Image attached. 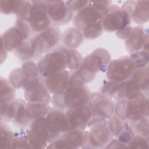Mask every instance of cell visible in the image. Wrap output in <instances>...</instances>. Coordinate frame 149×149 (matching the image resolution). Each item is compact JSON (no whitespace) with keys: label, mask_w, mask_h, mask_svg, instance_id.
<instances>
[{"label":"cell","mask_w":149,"mask_h":149,"mask_svg":"<svg viewBox=\"0 0 149 149\" xmlns=\"http://www.w3.org/2000/svg\"><path fill=\"white\" fill-rule=\"evenodd\" d=\"M111 61L108 50L102 48L95 49L83 59L77 70L70 72L68 87L82 86L91 82L98 72H106Z\"/></svg>","instance_id":"1"},{"label":"cell","mask_w":149,"mask_h":149,"mask_svg":"<svg viewBox=\"0 0 149 149\" xmlns=\"http://www.w3.org/2000/svg\"><path fill=\"white\" fill-rule=\"evenodd\" d=\"M16 17L27 22L32 32L40 33L51 25L46 12L45 1H24Z\"/></svg>","instance_id":"2"},{"label":"cell","mask_w":149,"mask_h":149,"mask_svg":"<svg viewBox=\"0 0 149 149\" xmlns=\"http://www.w3.org/2000/svg\"><path fill=\"white\" fill-rule=\"evenodd\" d=\"M114 113L130 124L148 117V95L145 94L136 98L118 101L115 105Z\"/></svg>","instance_id":"3"},{"label":"cell","mask_w":149,"mask_h":149,"mask_svg":"<svg viewBox=\"0 0 149 149\" xmlns=\"http://www.w3.org/2000/svg\"><path fill=\"white\" fill-rule=\"evenodd\" d=\"M91 93L86 85L68 87L61 93L52 95L51 102L55 107L66 111L88 105Z\"/></svg>","instance_id":"4"},{"label":"cell","mask_w":149,"mask_h":149,"mask_svg":"<svg viewBox=\"0 0 149 149\" xmlns=\"http://www.w3.org/2000/svg\"><path fill=\"white\" fill-rule=\"evenodd\" d=\"M67 48L63 46L54 48L45 54L37 63L42 79L68 69Z\"/></svg>","instance_id":"5"},{"label":"cell","mask_w":149,"mask_h":149,"mask_svg":"<svg viewBox=\"0 0 149 149\" xmlns=\"http://www.w3.org/2000/svg\"><path fill=\"white\" fill-rule=\"evenodd\" d=\"M61 36L59 29L54 25H51L30 38L29 41L33 51L34 59L54 49L61 40Z\"/></svg>","instance_id":"6"},{"label":"cell","mask_w":149,"mask_h":149,"mask_svg":"<svg viewBox=\"0 0 149 149\" xmlns=\"http://www.w3.org/2000/svg\"><path fill=\"white\" fill-rule=\"evenodd\" d=\"M115 103L113 99L100 93H91L88 105L91 111V117L87 127L107 120L114 114Z\"/></svg>","instance_id":"7"},{"label":"cell","mask_w":149,"mask_h":149,"mask_svg":"<svg viewBox=\"0 0 149 149\" xmlns=\"http://www.w3.org/2000/svg\"><path fill=\"white\" fill-rule=\"evenodd\" d=\"M31 33L32 31L27 22L16 18L15 25L1 35V45L7 51H14L30 38Z\"/></svg>","instance_id":"8"},{"label":"cell","mask_w":149,"mask_h":149,"mask_svg":"<svg viewBox=\"0 0 149 149\" xmlns=\"http://www.w3.org/2000/svg\"><path fill=\"white\" fill-rule=\"evenodd\" d=\"M136 69L129 55L123 56L110 61L106 70V76L108 80L122 82L128 79Z\"/></svg>","instance_id":"9"},{"label":"cell","mask_w":149,"mask_h":149,"mask_svg":"<svg viewBox=\"0 0 149 149\" xmlns=\"http://www.w3.org/2000/svg\"><path fill=\"white\" fill-rule=\"evenodd\" d=\"M131 21L129 14L124 9L116 4H111L102 19V24L104 31L116 32L130 26Z\"/></svg>","instance_id":"10"},{"label":"cell","mask_w":149,"mask_h":149,"mask_svg":"<svg viewBox=\"0 0 149 149\" xmlns=\"http://www.w3.org/2000/svg\"><path fill=\"white\" fill-rule=\"evenodd\" d=\"M113 137L107 120L97 123L91 126L89 131H87L86 141L83 148H105Z\"/></svg>","instance_id":"11"},{"label":"cell","mask_w":149,"mask_h":149,"mask_svg":"<svg viewBox=\"0 0 149 149\" xmlns=\"http://www.w3.org/2000/svg\"><path fill=\"white\" fill-rule=\"evenodd\" d=\"M23 89L24 100L27 102L49 104L51 102V94L41 77L29 79Z\"/></svg>","instance_id":"12"},{"label":"cell","mask_w":149,"mask_h":149,"mask_svg":"<svg viewBox=\"0 0 149 149\" xmlns=\"http://www.w3.org/2000/svg\"><path fill=\"white\" fill-rule=\"evenodd\" d=\"M47 14L55 25L69 23L73 17V13L68 9L63 1H45Z\"/></svg>","instance_id":"13"},{"label":"cell","mask_w":149,"mask_h":149,"mask_svg":"<svg viewBox=\"0 0 149 149\" xmlns=\"http://www.w3.org/2000/svg\"><path fill=\"white\" fill-rule=\"evenodd\" d=\"M68 122V130H84L91 117L88 105L65 111ZM67 130V131H68Z\"/></svg>","instance_id":"14"},{"label":"cell","mask_w":149,"mask_h":149,"mask_svg":"<svg viewBox=\"0 0 149 149\" xmlns=\"http://www.w3.org/2000/svg\"><path fill=\"white\" fill-rule=\"evenodd\" d=\"M104 15L89 1L88 5L76 13L73 18V24L81 31L87 26L102 19Z\"/></svg>","instance_id":"15"},{"label":"cell","mask_w":149,"mask_h":149,"mask_svg":"<svg viewBox=\"0 0 149 149\" xmlns=\"http://www.w3.org/2000/svg\"><path fill=\"white\" fill-rule=\"evenodd\" d=\"M148 31L141 26H136L125 40V45L127 51L132 53L140 50L148 52Z\"/></svg>","instance_id":"16"},{"label":"cell","mask_w":149,"mask_h":149,"mask_svg":"<svg viewBox=\"0 0 149 149\" xmlns=\"http://www.w3.org/2000/svg\"><path fill=\"white\" fill-rule=\"evenodd\" d=\"M148 5V1H127L121 8L129 14L131 20L142 24L148 22L149 19Z\"/></svg>","instance_id":"17"},{"label":"cell","mask_w":149,"mask_h":149,"mask_svg":"<svg viewBox=\"0 0 149 149\" xmlns=\"http://www.w3.org/2000/svg\"><path fill=\"white\" fill-rule=\"evenodd\" d=\"M45 119L51 131L58 137L68 129V122L65 111L56 107L50 108Z\"/></svg>","instance_id":"18"},{"label":"cell","mask_w":149,"mask_h":149,"mask_svg":"<svg viewBox=\"0 0 149 149\" xmlns=\"http://www.w3.org/2000/svg\"><path fill=\"white\" fill-rule=\"evenodd\" d=\"M70 72L65 70L42 79L49 93L52 94L61 93L68 87Z\"/></svg>","instance_id":"19"},{"label":"cell","mask_w":149,"mask_h":149,"mask_svg":"<svg viewBox=\"0 0 149 149\" xmlns=\"http://www.w3.org/2000/svg\"><path fill=\"white\" fill-rule=\"evenodd\" d=\"M26 103L21 98L15 99L13 101L12 123L20 128H25L29 126L31 120L26 112Z\"/></svg>","instance_id":"20"},{"label":"cell","mask_w":149,"mask_h":149,"mask_svg":"<svg viewBox=\"0 0 149 149\" xmlns=\"http://www.w3.org/2000/svg\"><path fill=\"white\" fill-rule=\"evenodd\" d=\"M29 129L45 140L48 144L59 138L51 131L45 117L31 120Z\"/></svg>","instance_id":"21"},{"label":"cell","mask_w":149,"mask_h":149,"mask_svg":"<svg viewBox=\"0 0 149 149\" xmlns=\"http://www.w3.org/2000/svg\"><path fill=\"white\" fill-rule=\"evenodd\" d=\"M84 36L82 32L76 27L66 29L61 36L63 47L70 49H75L82 43Z\"/></svg>","instance_id":"22"},{"label":"cell","mask_w":149,"mask_h":149,"mask_svg":"<svg viewBox=\"0 0 149 149\" xmlns=\"http://www.w3.org/2000/svg\"><path fill=\"white\" fill-rule=\"evenodd\" d=\"M87 131L85 130H68L61 136L70 147L71 148H83L86 141Z\"/></svg>","instance_id":"23"},{"label":"cell","mask_w":149,"mask_h":149,"mask_svg":"<svg viewBox=\"0 0 149 149\" xmlns=\"http://www.w3.org/2000/svg\"><path fill=\"white\" fill-rule=\"evenodd\" d=\"M50 108L48 104L26 103V112L31 120L45 117Z\"/></svg>","instance_id":"24"},{"label":"cell","mask_w":149,"mask_h":149,"mask_svg":"<svg viewBox=\"0 0 149 149\" xmlns=\"http://www.w3.org/2000/svg\"><path fill=\"white\" fill-rule=\"evenodd\" d=\"M0 103H8L15 99V88L9 80L1 77L0 83Z\"/></svg>","instance_id":"25"},{"label":"cell","mask_w":149,"mask_h":149,"mask_svg":"<svg viewBox=\"0 0 149 149\" xmlns=\"http://www.w3.org/2000/svg\"><path fill=\"white\" fill-rule=\"evenodd\" d=\"M28 81V78L21 67L14 69L9 76V81L16 88H23Z\"/></svg>","instance_id":"26"},{"label":"cell","mask_w":149,"mask_h":149,"mask_svg":"<svg viewBox=\"0 0 149 149\" xmlns=\"http://www.w3.org/2000/svg\"><path fill=\"white\" fill-rule=\"evenodd\" d=\"M13 133L8 125L3 122L0 123V148H11Z\"/></svg>","instance_id":"27"},{"label":"cell","mask_w":149,"mask_h":149,"mask_svg":"<svg viewBox=\"0 0 149 149\" xmlns=\"http://www.w3.org/2000/svg\"><path fill=\"white\" fill-rule=\"evenodd\" d=\"M109 129L113 136L117 137L125 128L127 122L122 119L115 113L107 120Z\"/></svg>","instance_id":"28"},{"label":"cell","mask_w":149,"mask_h":149,"mask_svg":"<svg viewBox=\"0 0 149 149\" xmlns=\"http://www.w3.org/2000/svg\"><path fill=\"white\" fill-rule=\"evenodd\" d=\"M24 1L1 0L0 1V11L5 15L15 14L19 12Z\"/></svg>","instance_id":"29"},{"label":"cell","mask_w":149,"mask_h":149,"mask_svg":"<svg viewBox=\"0 0 149 149\" xmlns=\"http://www.w3.org/2000/svg\"><path fill=\"white\" fill-rule=\"evenodd\" d=\"M12 148H30L26 130L22 128L19 131L13 133L12 143Z\"/></svg>","instance_id":"30"},{"label":"cell","mask_w":149,"mask_h":149,"mask_svg":"<svg viewBox=\"0 0 149 149\" xmlns=\"http://www.w3.org/2000/svg\"><path fill=\"white\" fill-rule=\"evenodd\" d=\"M103 31L102 20L87 26L81 31L84 37L89 40L98 38L103 33Z\"/></svg>","instance_id":"31"},{"label":"cell","mask_w":149,"mask_h":149,"mask_svg":"<svg viewBox=\"0 0 149 149\" xmlns=\"http://www.w3.org/2000/svg\"><path fill=\"white\" fill-rule=\"evenodd\" d=\"M14 52L17 57L24 62L34 59L32 49L29 40L24 41L19 47L15 49Z\"/></svg>","instance_id":"32"},{"label":"cell","mask_w":149,"mask_h":149,"mask_svg":"<svg viewBox=\"0 0 149 149\" xmlns=\"http://www.w3.org/2000/svg\"><path fill=\"white\" fill-rule=\"evenodd\" d=\"M68 65V69L70 70H76L81 65L83 61V57L80 52L76 49L67 48Z\"/></svg>","instance_id":"33"},{"label":"cell","mask_w":149,"mask_h":149,"mask_svg":"<svg viewBox=\"0 0 149 149\" xmlns=\"http://www.w3.org/2000/svg\"><path fill=\"white\" fill-rule=\"evenodd\" d=\"M28 141L30 146V148H46L48 143L32 132L30 129L26 130Z\"/></svg>","instance_id":"34"},{"label":"cell","mask_w":149,"mask_h":149,"mask_svg":"<svg viewBox=\"0 0 149 149\" xmlns=\"http://www.w3.org/2000/svg\"><path fill=\"white\" fill-rule=\"evenodd\" d=\"M129 56L133 61L137 69L147 66L149 61L148 52L140 50L131 53Z\"/></svg>","instance_id":"35"},{"label":"cell","mask_w":149,"mask_h":149,"mask_svg":"<svg viewBox=\"0 0 149 149\" xmlns=\"http://www.w3.org/2000/svg\"><path fill=\"white\" fill-rule=\"evenodd\" d=\"M120 82L113 80H105L100 90V93L112 99L113 98Z\"/></svg>","instance_id":"36"},{"label":"cell","mask_w":149,"mask_h":149,"mask_svg":"<svg viewBox=\"0 0 149 149\" xmlns=\"http://www.w3.org/2000/svg\"><path fill=\"white\" fill-rule=\"evenodd\" d=\"M130 125L135 133L148 138V117H144L140 120Z\"/></svg>","instance_id":"37"},{"label":"cell","mask_w":149,"mask_h":149,"mask_svg":"<svg viewBox=\"0 0 149 149\" xmlns=\"http://www.w3.org/2000/svg\"><path fill=\"white\" fill-rule=\"evenodd\" d=\"M25 74L28 78V80L31 79L40 77L37 64L33 61L24 62L21 66Z\"/></svg>","instance_id":"38"},{"label":"cell","mask_w":149,"mask_h":149,"mask_svg":"<svg viewBox=\"0 0 149 149\" xmlns=\"http://www.w3.org/2000/svg\"><path fill=\"white\" fill-rule=\"evenodd\" d=\"M127 146V148H148V138L140 134L135 135Z\"/></svg>","instance_id":"39"},{"label":"cell","mask_w":149,"mask_h":149,"mask_svg":"<svg viewBox=\"0 0 149 149\" xmlns=\"http://www.w3.org/2000/svg\"><path fill=\"white\" fill-rule=\"evenodd\" d=\"M135 133L129 122H127L124 130L119 134V135L116 137L118 140H119L122 143L126 144H127L132 140L134 137Z\"/></svg>","instance_id":"40"},{"label":"cell","mask_w":149,"mask_h":149,"mask_svg":"<svg viewBox=\"0 0 149 149\" xmlns=\"http://www.w3.org/2000/svg\"><path fill=\"white\" fill-rule=\"evenodd\" d=\"M89 3V1L73 0L65 1V3L68 9L73 13H77L80 10L86 7Z\"/></svg>","instance_id":"41"},{"label":"cell","mask_w":149,"mask_h":149,"mask_svg":"<svg viewBox=\"0 0 149 149\" xmlns=\"http://www.w3.org/2000/svg\"><path fill=\"white\" fill-rule=\"evenodd\" d=\"M47 148H70V146L61 137L49 143L46 147Z\"/></svg>","instance_id":"42"},{"label":"cell","mask_w":149,"mask_h":149,"mask_svg":"<svg viewBox=\"0 0 149 149\" xmlns=\"http://www.w3.org/2000/svg\"><path fill=\"white\" fill-rule=\"evenodd\" d=\"M127 146L120 142L117 139H112L110 142L105 147V148H124Z\"/></svg>","instance_id":"43"},{"label":"cell","mask_w":149,"mask_h":149,"mask_svg":"<svg viewBox=\"0 0 149 149\" xmlns=\"http://www.w3.org/2000/svg\"><path fill=\"white\" fill-rule=\"evenodd\" d=\"M132 29H133V27L130 26H128L123 28V29H121L120 30L116 31V35L119 38L122 40H126L130 35Z\"/></svg>","instance_id":"44"}]
</instances>
